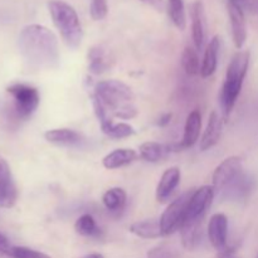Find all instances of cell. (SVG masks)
I'll use <instances>...</instances> for the list:
<instances>
[{
	"label": "cell",
	"instance_id": "cell-1",
	"mask_svg": "<svg viewBox=\"0 0 258 258\" xmlns=\"http://www.w3.org/2000/svg\"><path fill=\"white\" fill-rule=\"evenodd\" d=\"M18 48L24 62L34 70H55L59 66V44L54 33L40 24L23 28Z\"/></svg>",
	"mask_w": 258,
	"mask_h": 258
},
{
	"label": "cell",
	"instance_id": "cell-2",
	"mask_svg": "<svg viewBox=\"0 0 258 258\" xmlns=\"http://www.w3.org/2000/svg\"><path fill=\"white\" fill-rule=\"evenodd\" d=\"M92 95L97 96L110 110L112 117L131 120L138 116L135 93L130 86L118 80H106L96 83Z\"/></svg>",
	"mask_w": 258,
	"mask_h": 258
},
{
	"label": "cell",
	"instance_id": "cell-3",
	"mask_svg": "<svg viewBox=\"0 0 258 258\" xmlns=\"http://www.w3.org/2000/svg\"><path fill=\"white\" fill-rule=\"evenodd\" d=\"M249 66V52L248 50H239L232 57L227 68L226 80L219 92V103H221L222 113L226 118L233 111L237 100L241 95L242 86L247 76Z\"/></svg>",
	"mask_w": 258,
	"mask_h": 258
},
{
	"label": "cell",
	"instance_id": "cell-4",
	"mask_svg": "<svg viewBox=\"0 0 258 258\" xmlns=\"http://www.w3.org/2000/svg\"><path fill=\"white\" fill-rule=\"evenodd\" d=\"M48 10L64 44L72 49L80 47L83 29L75 8L63 0H49Z\"/></svg>",
	"mask_w": 258,
	"mask_h": 258
},
{
	"label": "cell",
	"instance_id": "cell-5",
	"mask_svg": "<svg viewBox=\"0 0 258 258\" xmlns=\"http://www.w3.org/2000/svg\"><path fill=\"white\" fill-rule=\"evenodd\" d=\"M13 100V113L18 120H27L39 106V91L24 83H15L7 88Z\"/></svg>",
	"mask_w": 258,
	"mask_h": 258
},
{
	"label": "cell",
	"instance_id": "cell-6",
	"mask_svg": "<svg viewBox=\"0 0 258 258\" xmlns=\"http://www.w3.org/2000/svg\"><path fill=\"white\" fill-rule=\"evenodd\" d=\"M191 193L186 191V193L181 194L180 197L171 202L164 213L161 214L160 226L161 231H163L164 236H170L175 231H179L183 224L184 219H185L186 208H188L189 199H190Z\"/></svg>",
	"mask_w": 258,
	"mask_h": 258
},
{
	"label": "cell",
	"instance_id": "cell-7",
	"mask_svg": "<svg viewBox=\"0 0 258 258\" xmlns=\"http://www.w3.org/2000/svg\"><path fill=\"white\" fill-rule=\"evenodd\" d=\"M242 176V159L239 156H229L216 168L212 175V186L214 190L228 189Z\"/></svg>",
	"mask_w": 258,
	"mask_h": 258
},
{
	"label": "cell",
	"instance_id": "cell-8",
	"mask_svg": "<svg viewBox=\"0 0 258 258\" xmlns=\"http://www.w3.org/2000/svg\"><path fill=\"white\" fill-rule=\"evenodd\" d=\"M214 188L212 185H203L191 193L186 208L185 221H203L207 211L214 198Z\"/></svg>",
	"mask_w": 258,
	"mask_h": 258
},
{
	"label": "cell",
	"instance_id": "cell-9",
	"mask_svg": "<svg viewBox=\"0 0 258 258\" xmlns=\"http://www.w3.org/2000/svg\"><path fill=\"white\" fill-rule=\"evenodd\" d=\"M18 189L8 161L0 156V208L10 209L17 204Z\"/></svg>",
	"mask_w": 258,
	"mask_h": 258
},
{
	"label": "cell",
	"instance_id": "cell-10",
	"mask_svg": "<svg viewBox=\"0 0 258 258\" xmlns=\"http://www.w3.org/2000/svg\"><path fill=\"white\" fill-rule=\"evenodd\" d=\"M229 22H231L232 38L237 49H242L247 40V24L243 9L238 0H228L227 2Z\"/></svg>",
	"mask_w": 258,
	"mask_h": 258
},
{
	"label": "cell",
	"instance_id": "cell-11",
	"mask_svg": "<svg viewBox=\"0 0 258 258\" xmlns=\"http://www.w3.org/2000/svg\"><path fill=\"white\" fill-rule=\"evenodd\" d=\"M88 71L92 75H102L111 70L115 63V57L108 48L103 45H93L87 52Z\"/></svg>",
	"mask_w": 258,
	"mask_h": 258
},
{
	"label": "cell",
	"instance_id": "cell-12",
	"mask_svg": "<svg viewBox=\"0 0 258 258\" xmlns=\"http://www.w3.org/2000/svg\"><path fill=\"white\" fill-rule=\"evenodd\" d=\"M208 238L217 251L222 252L227 247L228 239V218L223 213H216L208 222Z\"/></svg>",
	"mask_w": 258,
	"mask_h": 258
},
{
	"label": "cell",
	"instance_id": "cell-13",
	"mask_svg": "<svg viewBox=\"0 0 258 258\" xmlns=\"http://www.w3.org/2000/svg\"><path fill=\"white\" fill-rule=\"evenodd\" d=\"M180 169L176 168V166L169 168L164 171L160 180H159L158 186H156L155 197L159 203H165L170 198L174 190L178 188L179 183H180Z\"/></svg>",
	"mask_w": 258,
	"mask_h": 258
},
{
	"label": "cell",
	"instance_id": "cell-14",
	"mask_svg": "<svg viewBox=\"0 0 258 258\" xmlns=\"http://www.w3.org/2000/svg\"><path fill=\"white\" fill-rule=\"evenodd\" d=\"M191 37L196 49H201L206 39V14L202 0H196L191 4Z\"/></svg>",
	"mask_w": 258,
	"mask_h": 258
},
{
	"label": "cell",
	"instance_id": "cell-15",
	"mask_svg": "<svg viewBox=\"0 0 258 258\" xmlns=\"http://www.w3.org/2000/svg\"><path fill=\"white\" fill-rule=\"evenodd\" d=\"M222 130H223V120H222L221 115L217 111H212L207 127L204 130L203 136H202L201 143H199L201 151H207L216 146L221 139Z\"/></svg>",
	"mask_w": 258,
	"mask_h": 258
},
{
	"label": "cell",
	"instance_id": "cell-16",
	"mask_svg": "<svg viewBox=\"0 0 258 258\" xmlns=\"http://www.w3.org/2000/svg\"><path fill=\"white\" fill-rule=\"evenodd\" d=\"M202 130V115L199 110H193L188 115L184 126L183 139L178 144V150L193 148L197 141L199 140Z\"/></svg>",
	"mask_w": 258,
	"mask_h": 258
},
{
	"label": "cell",
	"instance_id": "cell-17",
	"mask_svg": "<svg viewBox=\"0 0 258 258\" xmlns=\"http://www.w3.org/2000/svg\"><path fill=\"white\" fill-rule=\"evenodd\" d=\"M180 238L186 251H194L203 238V221H185L180 227Z\"/></svg>",
	"mask_w": 258,
	"mask_h": 258
},
{
	"label": "cell",
	"instance_id": "cell-18",
	"mask_svg": "<svg viewBox=\"0 0 258 258\" xmlns=\"http://www.w3.org/2000/svg\"><path fill=\"white\" fill-rule=\"evenodd\" d=\"M138 158L139 154L133 149H116L102 159V165L107 170H115L134 163Z\"/></svg>",
	"mask_w": 258,
	"mask_h": 258
},
{
	"label": "cell",
	"instance_id": "cell-19",
	"mask_svg": "<svg viewBox=\"0 0 258 258\" xmlns=\"http://www.w3.org/2000/svg\"><path fill=\"white\" fill-rule=\"evenodd\" d=\"M219 48H221V39H219L218 35H214L207 45L203 60H202L201 76L203 78L211 77L216 72L217 64H218Z\"/></svg>",
	"mask_w": 258,
	"mask_h": 258
},
{
	"label": "cell",
	"instance_id": "cell-20",
	"mask_svg": "<svg viewBox=\"0 0 258 258\" xmlns=\"http://www.w3.org/2000/svg\"><path fill=\"white\" fill-rule=\"evenodd\" d=\"M130 232L136 237L144 239H156L164 237L161 231L160 219H145V221L135 222L130 226Z\"/></svg>",
	"mask_w": 258,
	"mask_h": 258
},
{
	"label": "cell",
	"instance_id": "cell-21",
	"mask_svg": "<svg viewBox=\"0 0 258 258\" xmlns=\"http://www.w3.org/2000/svg\"><path fill=\"white\" fill-rule=\"evenodd\" d=\"M44 139L50 144L60 146H70L81 141V134L72 128H52L44 133Z\"/></svg>",
	"mask_w": 258,
	"mask_h": 258
},
{
	"label": "cell",
	"instance_id": "cell-22",
	"mask_svg": "<svg viewBox=\"0 0 258 258\" xmlns=\"http://www.w3.org/2000/svg\"><path fill=\"white\" fill-rule=\"evenodd\" d=\"M126 201H127L126 191L122 188H118V186L108 189L102 197L103 206L110 212L122 211L126 204Z\"/></svg>",
	"mask_w": 258,
	"mask_h": 258
},
{
	"label": "cell",
	"instance_id": "cell-23",
	"mask_svg": "<svg viewBox=\"0 0 258 258\" xmlns=\"http://www.w3.org/2000/svg\"><path fill=\"white\" fill-rule=\"evenodd\" d=\"M139 151H140L141 159H144L145 161L158 163L165 156L168 149L161 144L155 143V141H146V143L141 144Z\"/></svg>",
	"mask_w": 258,
	"mask_h": 258
},
{
	"label": "cell",
	"instance_id": "cell-24",
	"mask_svg": "<svg viewBox=\"0 0 258 258\" xmlns=\"http://www.w3.org/2000/svg\"><path fill=\"white\" fill-rule=\"evenodd\" d=\"M181 67L184 72L190 77L201 75V60H199L198 53L194 48L185 47L181 53Z\"/></svg>",
	"mask_w": 258,
	"mask_h": 258
},
{
	"label": "cell",
	"instance_id": "cell-25",
	"mask_svg": "<svg viewBox=\"0 0 258 258\" xmlns=\"http://www.w3.org/2000/svg\"><path fill=\"white\" fill-rule=\"evenodd\" d=\"M168 14L173 24L179 30L185 29L186 14L184 0H168Z\"/></svg>",
	"mask_w": 258,
	"mask_h": 258
},
{
	"label": "cell",
	"instance_id": "cell-26",
	"mask_svg": "<svg viewBox=\"0 0 258 258\" xmlns=\"http://www.w3.org/2000/svg\"><path fill=\"white\" fill-rule=\"evenodd\" d=\"M75 231L77 232L80 236L83 237H100L101 229L98 228L97 223H96L95 218L91 214H83L80 218L76 221L75 223Z\"/></svg>",
	"mask_w": 258,
	"mask_h": 258
},
{
	"label": "cell",
	"instance_id": "cell-27",
	"mask_svg": "<svg viewBox=\"0 0 258 258\" xmlns=\"http://www.w3.org/2000/svg\"><path fill=\"white\" fill-rule=\"evenodd\" d=\"M102 133L107 135L108 138L121 140V139H127L130 136H134L136 134V130L131 125L126 122H111L108 125L103 126Z\"/></svg>",
	"mask_w": 258,
	"mask_h": 258
},
{
	"label": "cell",
	"instance_id": "cell-28",
	"mask_svg": "<svg viewBox=\"0 0 258 258\" xmlns=\"http://www.w3.org/2000/svg\"><path fill=\"white\" fill-rule=\"evenodd\" d=\"M148 258H180L178 249L170 244H159L149 251Z\"/></svg>",
	"mask_w": 258,
	"mask_h": 258
},
{
	"label": "cell",
	"instance_id": "cell-29",
	"mask_svg": "<svg viewBox=\"0 0 258 258\" xmlns=\"http://www.w3.org/2000/svg\"><path fill=\"white\" fill-rule=\"evenodd\" d=\"M108 5L107 0H91L90 15L93 20L100 22L107 17Z\"/></svg>",
	"mask_w": 258,
	"mask_h": 258
},
{
	"label": "cell",
	"instance_id": "cell-30",
	"mask_svg": "<svg viewBox=\"0 0 258 258\" xmlns=\"http://www.w3.org/2000/svg\"><path fill=\"white\" fill-rule=\"evenodd\" d=\"M12 258H52V257L43 253V252L29 248V247L13 246Z\"/></svg>",
	"mask_w": 258,
	"mask_h": 258
},
{
	"label": "cell",
	"instance_id": "cell-31",
	"mask_svg": "<svg viewBox=\"0 0 258 258\" xmlns=\"http://www.w3.org/2000/svg\"><path fill=\"white\" fill-rule=\"evenodd\" d=\"M13 244L4 233L0 232V258H12Z\"/></svg>",
	"mask_w": 258,
	"mask_h": 258
},
{
	"label": "cell",
	"instance_id": "cell-32",
	"mask_svg": "<svg viewBox=\"0 0 258 258\" xmlns=\"http://www.w3.org/2000/svg\"><path fill=\"white\" fill-rule=\"evenodd\" d=\"M171 118H173V113H171V112L164 113V115L161 116L160 118H159L158 126H160V127H164V126L169 125V123H170V121H171Z\"/></svg>",
	"mask_w": 258,
	"mask_h": 258
},
{
	"label": "cell",
	"instance_id": "cell-33",
	"mask_svg": "<svg viewBox=\"0 0 258 258\" xmlns=\"http://www.w3.org/2000/svg\"><path fill=\"white\" fill-rule=\"evenodd\" d=\"M143 3H145V4L150 5V7H153L154 9L156 10H161L163 9V0H141Z\"/></svg>",
	"mask_w": 258,
	"mask_h": 258
},
{
	"label": "cell",
	"instance_id": "cell-34",
	"mask_svg": "<svg viewBox=\"0 0 258 258\" xmlns=\"http://www.w3.org/2000/svg\"><path fill=\"white\" fill-rule=\"evenodd\" d=\"M81 258H105V257H103V254H101V253H90V254H86V256H83Z\"/></svg>",
	"mask_w": 258,
	"mask_h": 258
},
{
	"label": "cell",
	"instance_id": "cell-35",
	"mask_svg": "<svg viewBox=\"0 0 258 258\" xmlns=\"http://www.w3.org/2000/svg\"><path fill=\"white\" fill-rule=\"evenodd\" d=\"M238 2H241V0H238Z\"/></svg>",
	"mask_w": 258,
	"mask_h": 258
},
{
	"label": "cell",
	"instance_id": "cell-36",
	"mask_svg": "<svg viewBox=\"0 0 258 258\" xmlns=\"http://www.w3.org/2000/svg\"><path fill=\"white\" fill-rule=\"evenodd\" d=\"M257 258H258V256H257Z\"/></svg>",
	"mask_w": 258,
	"mask_h": 258
}]
</instances>
